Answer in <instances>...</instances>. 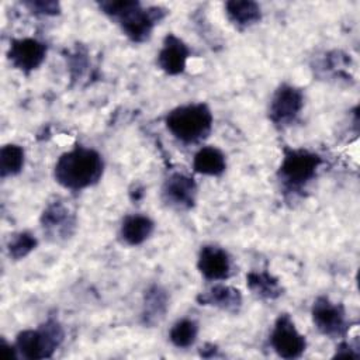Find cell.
Here are the masks:
<instances>
[{"mask_svg": "<svg viewBox=\"0 0 360 360\" xmlns=\"http://www.w3.org/2000/svg\"><path fill=\"white\" fill-rule=\"evenodd\" d=\"M193 170L202 176L218 177L226 170V156L217 146H201L194 153Z\"/></svg>", "mask_w": 360, "mask_h": 360, "instance_id": "18", "label": "cell"}, {"mask_svg": "<svg viewBox=\"0 0 360 360\" xmlns=\"http://www.w3.org/2000/svg\"><path fill=\"white\" fill-rule=\"evenodd\" d=\"M311 318L316 330L330 339L345 338L350 328L345 307L330 301L325 295H321L314 301Z\"/></svg>", "mask_w": 360, "mask_h": 360, "instance_id": "7", "label": "cell"}, {"mask_svg": "<svg viewBox=\"0 0 360 360\" xmlns=\"http://www.w3.org/2000/svg\"><path fill=\"white\" fill-rule=\"evenodd\" d=\"M169 309V294L159 284H150L142 298V311L141 319L145 326L158 325L166 315Z\"/></svg>", "mask_w": 360, "mask_h": 360, "instance_id": "15", "label": "cell"}, {"mask_svg": "<svg viewBox=\"0 0 360 360\" xmlns=\"http://www.w3.org/2000/svg\"><path fill=\"white\" fill-rule=\"evenodd\" d=\"M39 222L46 238L55 242L70 238L76 229L75 215L59 200L46 204L41 214Z\"/></svg>", "mask_w": 360, "mask_h": 360, "instance_id": "11", "label": "cell"}, {"mask_svg": "<svg viewBox=\"0 0 360 360\" xmlns=\"http://www.w3.org/2000/svg\"><path fill=\"white\" fill-rule=\"evenodd\" d=\"M270 346L281 359L292 360L304 354L307 349L305 336L297 329L288 314H280L270 332Z\"/></svg>", "mask_w": 360, "mask_h": 360, "instance_id": "8", "label": "cell"}, {"mask_svg": "<svg viewBox=\"0 0 360 360\" xmlns=\"http://www.w3.org/2000/svg\"><path fill=\"white\" fill-rule=\"evenodd\" d=\"M190 55L188 45L180 37L170 32L162 42V48L156 56V65L166 75L177 76L186 70Z\"/></svg>", "mask_w": 360, "mask_h": 360, "instance_id": "13", "label": "cell"}, {"mask_svg": "<svg viewBox=\"0 0 360 360\" xmlns=\"http://www.w3.org/2000/svg\"><path fill=\"white\" fill-rule=\"evenodd\" d=\"M197 269L207 281H225L232 274V257L226 249L208 243L198 252Z\"/></svg>", "mask_w": 360, "mask_h": 360, "instance_id": "12", "label": "cell"}, {"mask_svg": "<svg viewBox=\"0 0 360 360\" xmlns=\"http://www.w3.org/2000/svg\"><path fill=\"white\" fill-rule=\"evenodd\" d=\"M195 301L202 307H212L224 312L238 314L242 308L243 297L239 288L218 281L208 290L200 292L195 297Z\"/></svg>", "mask_w": 360, "mask_h": 360, "instance_id": "14", "label": "cell"}, {"mask_svg": "<svg viewBox=\"0 0 360 360\" xmlns=\"http://www.w3.org/2000/svg\"><path fill=\"white\" fill-rule=\"evenodd\" d=\"M198 322L191 318H181L173 323L169 330V340L177 349L193 346L198 336Z\"/></svg>", "mask_w": 360, "mask_h": 360, "instance_id": "21", "label": "cell"}, {"mask_svg": "<svg viewBox=\"0 0 360 360\" xmlns=\"http://www.w3.org/2000/svg\"><path fill=\"white\" fill-rule=\"evenodd\" d=\"M228 21L238 30H246L260 22L263 11L253 0H229L224 4Z\"/></svg>", "mask_w": 360, "mask_h": 360, "instance_id": "17", "label": "cell"}, {"mask_svg": "<svg viewBox=\"0 0 360 360\" xmlns=\"http://www.w3.org/2000/svg\"><path fill=\"white\" fill-rule=\"evenodd\" d=\"M65 330L55 318H48L35 329H24L17 333L14 345L18 356L28 360L49 359L63 343Z\"/></svg>", "mask_w": 360, "mask_h": 360, "instance_id": "5", "label": "cell"}, {"mask_svg": "<svg viewBox=\"0 0 360 360\" xmlns=\"http://www.w3.org/2000/svg\"><path fill=\"white\" fill-rule=\"evenodd\" d=\"M360 353L357 349V345H353L350 342H340L339 346L336 347L335 357H349V359H359Z\"/></svg>", "mask_w": 360, "mask_h": 360, "instance_id": "24", "label": "cell"}, {"mask_svg": "<svg viewBox=\"0 0 360 360\" xmlns=\"http://www.w3.org/2000/svg\"><path fill=\"white\" fill-rule=\"evenodd\" d=\"M98 10L114 20L122 34L135 44H142L152 37L155 27L167 15L162 6L143 7L138 0H103Z\"/></svg>", "mask_w": 360, "mask_h": 360, "instance_id": "1", "label": "cell"}, {"mask_svg": "<svg viewBox=\"0 0 360 360\" xmlns=\"http://www.w3.org/2000/svg\"><path fill=\"white\" fill-rule=\"evenodd\" d=\"M198 186L195 180L180 172H174L166 177L162 186V200L163 202L179 211H188L197 202Z\"/></svg>", "mask_w": 360, "mask_h": 360, "instance_id": "10", "label": "cell"}, {"mask_svg": "<svg viewBox=\"0 0 360 360\" xmlns=\"http://www.w3.org/2000/svg\"><path fill=\"white\" fill-rule=\"evenodd\" d=\"M104 173V159L94 148L76 145L63 152L53 166L55 181L70 191L96 186Z\"/></svg>", "mask_w": 360, "mask_h": 360, "instance_id": "2", "label": "cell"}, {"mask_svg": "<svg viewBox=\"0 0 360 360\" xmlns=\"http://www.w3.org/2000/svg\"><path fill=\"white\" fill-rule=\"evenodd\" d=\"M304 101V91L300 87L290 83H281L274 90L269 103L267 117L270 122L277 128L290 127L301 114Z\"/></svg>", "mask_w": 360, "mask_h": 360, "instance_id": "6", "label": "cell"}, {"mask_svg": "<svg viewBox=\"0 0 360 360\" xmlns=\"http://www.w3.org/2000/svg\"><path fill=\"white\" fill-rule=\"evenodd\" d=\"M323 159L316 152L304 148H285L277 170V179L283 190L288 193L301 191L318 174Z\"/></svg>", "mask_w": 360, "mask_h": 360, "instance_id": "4", "label": "cell"}, {"mask_svg": "<svg viewBox=\"0 0 360 360\" xmlns=\"http://www.w3.org/2000/svg\"><path fill=\"white\" fill-rule=\"evenodd\" d=\"M46 53L48 46L45 42L32 37H24L10 41L7 59L14 69L24 75H30L44 63Z\"/></svg>", "mask_w": 360, "mask_h": 360, "instance_id": "9", "label": "cell"}, {"mask_svg": "<svg viewBox=\"0 0 360 360\" xmlns=\"http://www.w3.org/2000/svg\"><path fill=\"white\" fill-rule=\"evenodd\" d=\"M25 165V150L21 145L6 143L0 149V177H14L20 174Z\"/></svg>", "mask_w": 360, "mask_h": 360, "instance_id": "20", "label": "cell"}, {"mask_svg": "<svg viewBox=\"0 0 360 360\" xmlns=\"http://www.w3.org/2000/svg\"><path fill=\"white\" fill-rule=\"evenodd\" d=\"M38 246V239L30 231H20L10 235L6 249L7 255L13 260H21L27 257Z\"/></svg>", "mask_w": 360, "mask_h": 360, "instance_id": "22", "label": "cell"}, {"mask_svg": "<svg viewBox=\"0 0 360 360\" xmlns=\"http://www.w3.org/2000/svg\"><path fill=\"white\" fill-rule=\"evenodd\" d=\"M246 285L249 291L260 300L273 301L283 295V287L280 280L269 271H249L246 274Z\"/></svg>", "mask_w": 360, "mask_h": 360, "instance_id": "19", "label": "cell"}, {"mask_svg": "<svg viewBox=\"0 0 360 360\" xmlns=\"http://www.w3.org/2000/svg\"><path fill=\"white\" fill-rule=\"evenodd\" d=\"M155 231V222L145 214L127 215L120 226V238L128 246H139L146 242Z\"/></svg>", "mask_w": 360, "mask_h": 360, "instance_id": "16", "label": "cell"}, {"mask_svg": "<svg viewBox=\"0 0 360 360\" xmlns=\"http://www.w3.org/2000/svg\"><path fill=\"white\" fill-rule=\"evenodd\" d=\"M1 352L7 360H15L20 359L17 347L14 343H8L4 338H1Z\"/></svg>", "mask_w": 360, "mask_h": 360, "instance_id": "25", "label": "cell"}, {"mask_svg": "<svg viewBox=\"0 0 360 360\" xmlns=\"http://www.w3.org/2000/svg\"><path fill=\"white\" fill-rule=\"evenodd\" d=\"M200 354L202 357H215V356H218V347L212 343H207V345H204V347H201Z\"/></svg>", "mask_w": 360, "mask_h": 360, "instance_id": "26", "label": "cell"}, {"mask_svg": "<svg viewBox=\"0 0 360 360\" xmlns=\"http://www.w3.org/2000/svg\"><path fill=\"white\" fill-rule=\"evenodd\" d=\"M31 14L39 17H56L60 14L62 7L55 0H30L21 3Z\"/></svg>", "mask_w": 360, "mask_h": 360, "instance_id": "23", "label": "cell"}, {"mask_svg": "<svg viewBox=\"0 0 360 360\" xmlns=\"http://www.w3.org/2000/svg\"><path fill=\"white\" fill-rule=\"evenodd\" d=\"M165 125L179 142L194 145L210 136L214 115L205 103H187L170 110L165 117Z\"/></svg>", "mask_w": 360, "mask_h": 360, "instance_id": "3", "label": "cell"}]
</instances>
